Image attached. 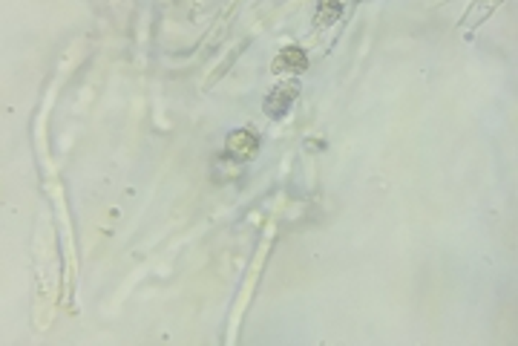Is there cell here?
I'll return each mask as SVG.
<instances>
[{"label": "cell", "mask_w": 518, "mask_h": 346, "mask_svg": "<svg viewBox=\"0 0 518 346\" xmlns=\"http://www.w3.org/2000/svg\"><path fill=\"white\" fill-rule=\"evenodd\" d=\"M305 69H308V55L300 47H285L271 64V73L276 75H300Z\"/></svg>", "instance_id": "cell-3"}, {"label": "cell", "mask_w": 518, "mask_h": 346, "mask_svg": "<svg viewBox=\"0 0 518 346\" xmlns=\"http://www.w3.org/2000/svg\"><path fill=\"white\" fill-rule=\"evenodd\" d=\"M257 147H259V136L254 130H248V127H239V130H231L228 138H225V153L233 156V159H250L257 153Z\"/></svg>", "instance_id": "cell-2"}, {"label": "cell", "mask_w": 518, "mask_h": 346, "mask_svg": "<svg viewBox=\"0 0 518 346\" xmlns=\"http://www.w3.org/2000/svg\"><path fill=\"white\" fill-rule=\"evenodd\" d=\"M320 3H323V6H340V9H343L346 0H320Z\"/></svg>", "instance_id": "cell-5"}, {"label": "cell", "mask_w": 518, "mask_h": 346, "mask_svg": "<svg viewBox=\"0 0 518 346\" xmlns=\"http://www.w3.org/2000/svg\"><path fill=\"white\" fill-rule=\"evenodd\" d=\"M337 18H340V6H323V3H320V12H317V23L320 26H328Z\"/></svg>", "instance_id": "cell-4"}, {"label": "cell", "mask_w": 518, "mask_h": 346, "mask_svg": "<svg viewBox=\"0 0 518 346\" xmlns=\"http://www.w3.org/2000/svg\"><path fill=\"white\" fill-rule=\"evenodd\" d=\"M300 95V81H285V84H279L274 87L268 95H265V116H271V119H283L288 113V107L294 104V99Z\"/></svg>", "instance_id": "cell-1"}]
</instances>
